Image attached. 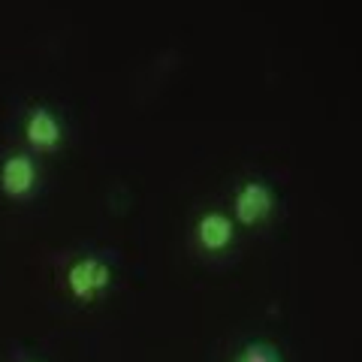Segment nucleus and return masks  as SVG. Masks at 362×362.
Listing matches in <instances>:
<instances>
[{
  "label": "nucleus",
  "mask_w": 362,
  "mask_h": 362,
  "mask_svg": "<svg viewBox=\"0 0 362 362\" xmlns=\"http://www.w3.org/2000/svg\"><path fill=\"white\" fill-rule=\"evenodd\" d=\"M275 211V190L266 181H245L233 199V221L242 226H257Z\"/></svg>",
  "instance_id": "f257e3e1"
},
{
  "label": "nucleus",
  "mask_w": 362,
  "mask_h": 362,
  "mask_svg": "<svg viewBox=\"0 0 362 362\" xmlns=\"http://www.w3.org/2000/svg\"><path fill=\"white\" fill-rule=\"evenodd\" d=\"M112 284V269L97 257H82L66 269V287H70L73 299L78 302H94L100 293L109 290Z\"/></svg>",
  "instance_id": "f03ea898"
},
{
  "label": "nucleus",
  "mask_w": 362,
  "mask_h": 362,
  "mask_svg": "<svg viewBox=\"0 0 362 362\" xmlns=\"http://www.w3.org/2000/svg\"><path fill=\"white\" fill-rule=\"evenodd\" d=\"M40 181V169L37 160L30 154H9L0 163V190L9 199H25L33 194Z\"/></svg>",
  "instance_id": "7ed1b4c3"
},
{
  "label": "nucleus",
  "mask_w": 362,
  "mask_h": 362,
  "mask_svg": "<svg viewBox=\"0 0 362 362\" xmlns=\"http://www.w3.org/2000/svg\"><path fill=\"white\" fill-rule=\"evenodd\" d=\"M25 139L37 154H52L64 142V124L49 106H37L25 118Z\"/></svg>",
  "instance_id": "20e7f679"
},
{
  "label": "nucleus",
  "mask_w": 362,
  "mask_h": 362,
  "mask_svg": "<svg viewBox=\"0 0 362 362\" xmlns=\"http://www.w3.org/2000/svg\"><path fill=\"white\" fill-rule=\"evenodd\" d=\"M235 242V221L223 211H206L197 221V245L206 254H223Z\"/></svg>",
  "instance_id": "39448f33"
},
{
  "label": "nucleus",
  "mask_w": 362,
  "mask_h": 362,
  "mask_svg": "<svg viewBox=\"0 0 362 362\" xmlns=\"http://www.w3.org/2000/svg\"><path fill=\"white\" fill-rule=\"evenodd\" d=\"M233 362H284V356H281V350L275 344H269V341H251V344H245L239 350V356H235Z\"/></svg>",
  "instance_id": "423d86ee"
}]
</instances>
